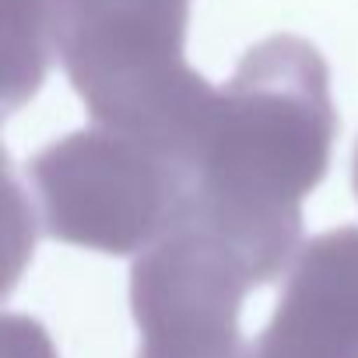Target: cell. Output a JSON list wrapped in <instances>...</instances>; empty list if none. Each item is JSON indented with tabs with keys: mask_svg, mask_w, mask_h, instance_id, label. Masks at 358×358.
<instances>
[{
	"mask_svg": "<svg viewBox=\"0 0 358 358\" xmlns=\"http://www.w3.org/2000/svg\"><path fill=\"white\" fill-rule=\"evenodd\" d=\"M334 134L337 113L316 50L288 36L250 50L218 92L179 222L204 225L260 285L274 281L302 246V201L323 183Z\"/></svg>",
	"mask_w": 358,
	"mask_h": 358,
	"instance_id": "6da1fadb",
	"label": "cell"
},
{
	"mask_svg": "<svg viewBox=\"0 0 358 358\" xmlns=\"http://www.w3.org/2000/svg\"><path fill=\"white\" fill-rule=\"evenodd\" d=\"M29 183L50 239L113 257L148 253L190 201V172L172 155L106 127L46 144Z\"/></svg>",
	"mask_w": 358,
	"mask_h": 358,
	"instance_id": "7a4b0ae2",
	"label": "cell"
},
{
	"mask_svg": "<svg viewBox=\"0 0 358 358\" xmlns=\"http://www.w3.org/2000/svg\"><path fill=\"white\" fill-rule=\"evenodd\" d=\"M253 288L260 278L225 239L179 222L130 271L137 358H250L239 313Z\"/></svg>",
	"mask_w": 358,
	"mask_h": 358,
	"instance_id": "3957f363",
	"label": "cell"
},
{
	"mask_svg": "<svg viewBox=\"0 0 358 358\" xmlns=\"http://www.w3.org/2000/svg\"><path fill=\"white\" fill-rule=\"evenodd\" d=\"M250 358H358V225L299 246Z\"/></svg>",
	"mask_w": 358,
	"mask_h": 358,
	"instance_id": "277c9868",
	"label": "cell"
},
{
	"mask_svg": "<svg viewBox=\"0 0 358 358\" xmlns=\"http://www.w3.org/2000/svg\"><path fill=\"white\" fill-rule=\"evenodd\" d=\"M355 194H358V151H355Z\"/></svg>",
	"mask_w": 358,
	"mask_h": 358,
	"instance_id": "5b68a950",
	"label": "cell"
}]
</instances>
